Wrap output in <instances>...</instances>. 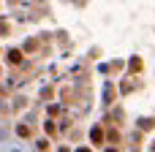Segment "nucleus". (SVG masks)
Segmentation results:
<instances>
[{
  "instance_id": "1",
  "label": "nucleus",
  "mask_w": 155,
  "mask_h": 152,
  "mask_svg": "<svg viewBox=\"0 0 155 152\" xmlns=\"http://www.w3.org/2000/svg\"><path fill=\"white\" fill-rule=\"evenodd\" d=\"M8 60H11V63H22V52L11 49V52H8Z\"/></svg>"
},
{
  "instance_id": "2",
  "label": "nucleus",
  "mask_w": 155,
  "mask_h": 152,
  "mask_svg": "<svg viewBox=\"0 0 155 152\" xmlns=\"http://www.w3.org/2000/svg\"><path fill=\"white\" fill-rule=\"evenodd\" d=\"M101 139H104V133H101V128H95L93 131V141H101Z\"/></svg>"
},
{
  "instance_id": "3",
  "label": "nucleus",
  "mask_w": 155,
  "mask_h": 152,
  "mask_svg": "<svg viewBox=\"0 0 155 152\" xmlns=\"http://www.w3.org/2000/svg\"><path fill=\"white\" fill-rule=\"evenodd\" d=\"M79 152H90V150H79Z\"/></svg>"
}]
</instances>
